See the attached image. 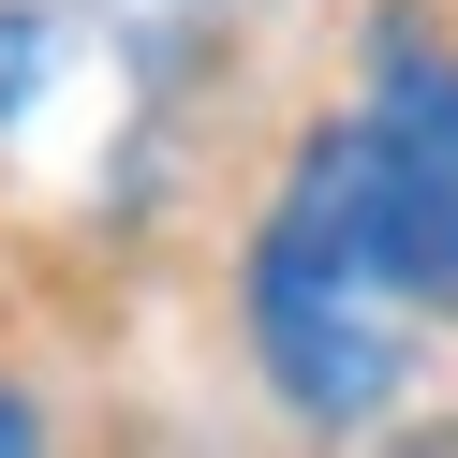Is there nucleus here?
<instances>
[{"label":"nucleus","instance_id":"obj_1","mask_svg":"<svg viewBox=\"0 0 458 458\" xmlns=\"http://www.w3.org/2000/svg\"><path fill=\"white\" fill-rule=\"evenodd\" d=\"M399 310H428L399 281V222H385V178H369V133H310L296 178H281L267 237H251V340H267V385L296 414L355 428L399 399Z\"/></svg>","mask_w":458,"mask_h":458},{"label":"nucleus","instance_id":"obj_2","mask_svg":"<svg viewBox=\"0 0 458 458\" xmlns=\"http://www.w3.org/2000/svg\"><path fill=\"white\" fill-rule=\"evenodd\" d=\"M369 163H385V222H399V281L458 310V60L385 15L369 30V104H355Z\"/></svg>","mask_w":458,"mask_h":458},{"label":"nucleus","instance_id":"obj_3","mask_svg":"<svg viewBox=\"0 0 458 458\" xmlns=\"http://www.w3.org/2000/svg\"><path fill=\"white\" fill-rule=\"evenodd\" d=\"M0 458H45V428H30V399L0 385Z\"/></svg>","mask_w":458,"mask_h":458}]
</instances>
